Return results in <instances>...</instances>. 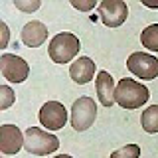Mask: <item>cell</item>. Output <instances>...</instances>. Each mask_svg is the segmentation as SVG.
<instances>
[{"mask_svg": "<svg viewBox=\"0 0 158 158\" xmlns=\"http://www.w3.org/2000/svg\"><path fill=\"white\" fill-rule=\"evenodd\" d=\"M150 97V91H148L146 85H142L140 81H135V79H121L117 83V91H115V101L117 105H121L127 111H132V109H140Z\"/></svg>", "mask_w": 158, "mask_h": 158, "instance_id": "1", "label": "cell"}, {"mask_svg": "<svg viewBox=\"0 0 158 158\" xmlns=\"http://www.w3.org/2000/svg\"><path fill=\"white\" fill-rule=\"evenodd\" d=\"M81 49V42L75 34L71 32H61L56 34L52 40H49V46H48V53L52 57L53 63H69L73 57L79 53Z\"/></svg>", "mask_w": 158, "mask_h": 158, "instance_id": "2", "label": "cell"}, {"mask_svg": "<svg viewBox=\"0 0 158 158\" xmlns=\"http://www.w3.org/2000/svg\"><path fill=\"white\" fill-rule=\"evenodd\" d=\"M24 148L30 154L48 156L59 148V138L38 127H28L26 132H24Z\"/></svg>", "mask_w": 158, "mask_h": 158, "instance_id": "3", "label": "cell"}, {"mask_svg": "<svg viewBox=\"0 0 158 158\" xmlns=\"http://www.w3.org/2000/svg\"><path fill=\"white\" fill-rule=\"evenodd\" d=\"M97 118V105L91 97H79L71 105V127L77 132L87 131Z\"/></svg>", "mask_w": 158, "mask_h": 158, "instance_id": "4", "label": "cell"}, {"mask_svg": "<svg viewBox=\"0 0 158 158\" xmlns=\"http://www.w3.org/2000/svg\"><path fill=\"white\" fill-rule=\"evenodd\" d=\"M127 67L138 79H154L158 77V57L142 52H132L127 57Z\"/></svg>", "mask_w": 158, "mask_h": 158, "instance_id": "5", "label": "cell"}, {"mask_svg": "<svg viewBox=\"0 0 158 158\" xmlns=\"http://www.w3.org/2000/svg\"><path fill=\"white\" fill-rule=\"evenodd\" d=\"M0 71L2 77L10 83H24L30 75V65L24 57L16 53H2L0 56Z\"/></svg>", "mask_w": 158, "mask_h": 158, "instance_id": "6", "label": "cell"}, {"mask_svg": "<svg viewBox=\"0 0 158 158\" xmlns=\"http://www.w3.org/2000/svg\"><path fill=\"white\" fill-rule=\"evenodd\" d=\"M97 14L107 28H118L128 16V6L123 0H103L97 6Z\"/></svg>", "mask_w": 158, "mask_h": 158, "instance_id": "7", "label": "cell"}, {"mask_svg": "<svg viewBox=\"0 0 158 158\" xmlns=\"http://www.w3.org/2000/svg\"><path fill=\"white\" fill-rule=\"evenodd\" d=\"M38 117H40L42 127H46L48 131H59L67 123V109L59 101H48L42 105Z\"/></svg>", "mask_w": 158, "mask_h": 158, "instance_id": "8", "label": "cell"}, {"mask_svg": "<svg viewBox=\"0 0 158 158\" xmlns=\"http://www.w3.org/2000/svg\"><path fill=\"white\" fill-rule=\"evenodd\" d=\"M22 146H24V135L16 125L6 123L0 127V150H2V154H18Z\"/></svg>", "mask_w": 158, "mask_h": 158, "instance_id": "9", "label": "cell"}, {"mask_svg": "<svg viewBox=\"0 0 158 158\" xmlns=\"http://www.w3.org/2000/svg\"><path fill=\"white\" fill-rule=\"evenodd\" d=\"M115 91H117V85H115V79L109 71H99L97 73V79H95V93H97V99L103 107H113L115 105Z\"/></svg>", "mask_w": 158, "mask_h": 158, "instance_id": "10", "label": "cell"}, {"mask_svg": "<svg viewBox=\"0 0 158 158\" xmlns=\"http://www.w3.org/2000/svg\"><path fill=\"white\" fill-rule=\"evenodd\" d=\"M48 40V28L40 20H32L22 28V44L26 48H40Z\"/></svg>", "mask_w": 158, "mask_h": 158, "instance_id": "11", "label": "cell"}, {"mask_svg": "<svg viewBox=\"0 0 158 158\" xmlns=\"http://www.w3.org/2000/svg\"><path fill=\"white\" fill-rule=\"evenodd\" d=\"M69 75L75 83L79 85H85L95 77V61L91 57H77L75 61L69 65Z\"/></svg>", "mask_w": 158, "mask_h": 158, "instance_id": "12", "label": "cell"}, {"mask_svg": "<svg viewBox=\"0 0 158 158\" xmlns=\"http://www.w3.org/2000/svg\"><path fill=\"white\" fill-rule=\"evenodd\" d=\"M140 125H142V131H146L148 135L158 132V105H150L146 111H142Z\"/></svg>", "mask_w": 158, "mask_h": 158, "instance_id": "13", "label": "cell"}, {"mask_svg": "<svg viewBox=\"0 0 158 158\" xmlns=\"http://www.w3.org/2000/svg\"><path fill=\"white\" fill-rule=\"evenodd\" d=\"M140 44H142V48L150 49V52H158V24H150V26H146L142 30Z\"/></svg>", "mask_w": 158, "mask_h": 158, "instance_id": "14", "label": "cell"}, {"mask_svg": "<svg viewBox=\"0 0 158 158\" xmlns=\"http://www.w3.org/2000/svg\"><path fill=\"white\" fill-rule=\"evenodd\" d=\"M111 158H140V146L138 144H127L111 152Z\"/></svg>", "mask_w": 158, "mask_h": 158, "instance_id": "15", "label": "cell"}, {"mask_svg": "<svg viewBox=\"0 0 158 158\" xmlns=\"http://www.w3.org/2000/svg\"><path fill=\"white\" fill-rule=\"evenodd\" d=\"M14 101H16V95H14V91L10 89V85H2L0 87V111H6L14 105Z\"/></svg>", "mask_w": 158, "mask_h": 158, "instance_id": "16", "label": "cell"}, {"mask_svg": "<svg viewBox=\"0 0 158 158\" xmlns=\"http://www.w3.org/2000/svg\"><path fill=\"white\" fill-rule=\"evenodd\" d=\"M14 6H16L20 12H36V10L42 6L40 0H14Z\"/></svg>", "mask_w": 158, "mask_h": 158, "instance_id": "17", "label": "cell"}, {"mask_svg": "<svg viewBox=\"0 0 158 158\" xmlns=\"http://www.w3.org/2000/svg\"><path fill=\"white\" fill-rule=\"evenodd\" d=\"M71 6L77 8L79 12H89V10H93L95 6H99V4L95 0H71Z\"/></svg>", "mask_w": 158, "mask_h": 158, "instance_id": "18", "label": "cell"}, {"mask_svg": "<svg viewBox=\"0 0 158 158\" xmlns=\"http://www.w3.org/2000/svg\"><path fill=\"white\" fill-rule=\"evenodd\" d=\"M0 32H2V42H0V48H6L8 46V38H10V30L6 26V22H0Z\"/></svg>", "mask_w": 158, "mask_h": 158, "instance_id": "19", "label": "cell"}, {"mask_svg": "<svg viewBox=\"0 0 158 158\" xmlns=\"http://www.w3.org/2000/svg\"><path fill=\"white\" fill-rule=\"evenodd\" d=\"M142 6H146V8H158V4H150V2H142Z\"/></svg>", "mask_w": 158, "mask_h": 158, "instance_id": "20", "label": "cell"}, {"mask_svg": "<svg viewBox=\"0 0 158 158\" xmlns=\"http://www.w3.org/2000/svg\"><path fill=\"white\" fill-rule=\"evenodd\" d=\"M53 158H73V156H69V154H57V156H53Z\"/></svg>", "mask_w": 158, "mask_h": 158, "instance_id": "21", "label": "cell"}]
</instances>
